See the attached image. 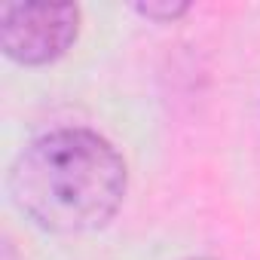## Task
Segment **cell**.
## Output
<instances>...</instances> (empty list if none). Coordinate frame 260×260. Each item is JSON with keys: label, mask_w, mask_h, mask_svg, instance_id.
<instances>
[{"label": "cell", "mask_w": 260, "mask_h": 260, "mask_svg": "<svg viewBox=\"0 0 260 260\" xmlns=\"http://www.w3.org/2000/svg\"><path fill=\"white\" fill-rule=\"evenodd\" d=\"M135 13L147 22L172 25L190 13V4H184V0H147V4H135Z\"/></svg>", "instance_id": "obj_3"}, {"label": "cell", "mask_w": 260, "mask_h": 260, "mask_svg": "<svg viewBox=\"0 0 260 260\" xmlns=\"http://www.w3.org/2000/svg\"><path fill=\"white\" fill-rule=\"evenodd\" d=\"M187 260H214V257H187Z\"/></svg>", "instance_id": "obj_4"}, {"label": "cell", "mask_w": 260, "mask_h": 260, "mask_svg": "<svg viewBox=\"0 0 260 260\" xmlns=\"http://www.w3.org/2000/svg\"><path fill=\"white\" fill-rule=\"evenodd\" d=\"M128 169L122 153L83 125L37 135L10 166L13 205L46 233H92L122 208Z\"/></svg>", "instance_id": "obj_1"}, {"label": "cell", "mask_w": 260, "mask_h": 260, "mask_svg": "<svg viewBox=\"0 0 260 260\" xmlns=\"http://www.w3.org/2000/svg\"><path fill=\"white\" fill-rule=\"evenodd\" d=\"M83 13L74 4H4L0 49L25 68H43L68 55L77 43Z\"/></svg>", "instance_id": "obj_2"}]
</instances>
